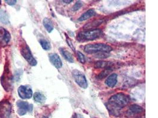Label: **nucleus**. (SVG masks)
I'll use <instances>...</instances> for the list:
<instances>
[{
  "label": "nucleus",
  "mask_w": 158,
  "mask_h": 118,
  "mask_svg": "<svg viewBox=\"0 0 158 118\" xmlns=\"http://www.w3.org/2000/svg\"><path fill=\"white\" fill-rule=\"evenodd\" d=\"M143 111V108L137 105V104H133L130 106L128 110L129 113L130 114H138Z\"/></svg>",
  "instance_id": "nucleus-16"
},
{
  "label": "nucleus",
  "mask_w": 158,
  "mask_h": 118,
  "mask_svg": "<svg viewBox=\"0 0 158 118\" xmlns=\"http://www.w3.org/2000/svg\"><path fill=\"white\" fill-rule=\"evenodd\" d=\"M62 2H65L66 4H69V3L73 2V1L72 0H71V1H65V0H64V1H62Z\"/></svg>",
  "instance_id": "nucleus-27"
},
{
  "label": "nucleus",
  "mask_w": 158,
  "mask_h": 118,
  "mask_svg": "<svg viewBox=\"0 0 158 118\" xmlns=\"http://www.w3.org/2000/svg\"><path fill=\"white\" fill-rule=\"evenodd\" d=\"M60 52L61 54L65 58L66 60H67L69 63H73L74 62L72 54L69 51L66 50V49H64V48H60Z\"/></svg>",
  "instance_id": "nucleus-14"
},
{
  "label": "nucleus",
  "mask_w": 158,
  "mask_h": 118,
  "mask_svg": "<svg viewBox=\"0 0 158 118\" xmlns=\"http://www.w3.org/2000/svg\"><path fill=\"white\" fill-rule=\"evenodd\" d=\"M43 26L48 33H51L54 29L52 22L49 18H44L43 20Z\"/></svg>",
  "instance_id": "nucleus-15"
},
{
  "label": "nucleus",
  "mask_w": 158,
  "mask_h": 118,
  "mask_svg": "<svg viewBox=\"0 0 158 118\" xmlns=\"http://www.w3.org/2000/svg\"><path fill=\"white\" fill-rule=\"evenodd\" d=\"M72 74L74 81L81 88H88V81L84 74L78 70H73L72 72Z\"/></svg>",
  "instance_id": "nucleus-4"
},
{
  "label": "nucleus",
  "mask_w": 158,
  "mask_h": 118,
  "mask_svg": "<svg viewBox=\"0 0 158 118\" xmlns=\"http://www.w3.org/2000/svg\"><path fill=\"white\" fill-rule=\"evenodd\" d=\"M49 59L51 64L56 69H59L62 67V61L58 54L50 53L49 55Z\"/></svg>",
  "instance_id": "nucleus-10"
},
{
  "label": "nucleus",
  "mask_w": 158,
  "mask_h": 118,
  "mask_svg": "<svg viewBox=\"0 0 158 118\" xmlns=\"http://www.w3.org/2000/svg\"><path fill=\"white\" fill-rule=\"evenodd\" d=\"M20 53L22 54V56L28 62V63L30 66H35L37 65V62L36 59L33 57V56L32 55L30 49L27 44L22 47L20 50Z\"/></svg>",
  "instance_id": "nucleus-5"
},
{
  "label": "nucleus",
  "mask_w": 158,
  "mask_h": 118,
  "mask_svg": "<svg viewBox=\"0 0 158 118\" xmlns=\"http://www.w3.org/2000/svg\"><path fill=\"white\" fill-rule=\"evenodd\" d=\"M0 22L7 24L9 22V17L7 12L3 10H0Z\"/></svg>",
  "instance_id": "nucleus-18"
},
{
  "label": "nucleus",
  "mask_w": 158,
  "mask_h": 118,
  "mask_svg": "<svg viewBox=\"0 0 158 118\" xmlns=\"http://www.w3.org/2000/svg\"><path fill=\"white\" fill-rule=\"evenodd\" d=\"M111 72V70H108V69H105L104 71H102V72H101L100 73L98 74V77L100 79H102L105 77H106L108 75V74L110 73Z\"/></svg>",
  "instance_id": "nucleus-22"
},
{
  "label": "nucleus",
  "mask_w": 158,
  "mask_h": 118,
  "mask_svg": "<svg viewBox=\"0 0 158 118\" xmlns=\"http://www.w3.org/2000/svg\"><path fill=\"white\" fill-rule=\"evenodd\" d=\"M18 94L23 99H29L33 96V90L28 86L22 85L18 88Z\"/></svg>",
  "instance_id": "nucleus-8"
},
{
  "label": "nucleus",
  "mask_w": 158,
  "mask_h": 118,
  "mask_svg": "<svg viewBox=\"0 0 158 118\" xmlns=\"http://www.w3.org/2000/svg\"><path fill=\"white\" fill-rule=\"evenodd\" d=\"M96 15V13L94 11V9H89L87 10L85 13H84L82 14L79 17V18L78 19V22H82Z\"/></svg>",
  "instance_id": "nucleus-13"
},
{
  "label": "nucleus",
  "mask_w": 158,
  "mask_h": 118,
  "mask_svg": "<svg viewBox=\"0 0 158 118\" xmlns=\"http://www.w3.org/2000/svg\"><path fill=\"white\" fill-rule=\"evenodd\" d=\"M33 99L35 102L40 103H44L46 100L45 96L40 92H36L33 95Z\"/></svg>",
  "instance_id": "nucleus-17"
},
{
  "label": "nucleus",
  "mask_w": 158,
  "mask_h": 118,
  "mask_svg": "<svg viewBox=\"0 0 158 118\" xmlns=\"http://www.w3.org/2000/svg\"><path fill=\"white\" fill-rule=\"evenodd\" d=\"M17 106V113L20 116H23L27 112H30L33 110V104L27 102L19 100L16 103Z\"/></svg>",
  "instance_id": "nucleus-6"
},
{
  "label": "nucleus",
  "mask_w": 158,
  "mask_h": 118,
  "mask_svg": "<svg viewBox=\"0 0 158 118\" xmlns=\"http://www.w3.org/2000/svg\"><path fill=\"white\" fill-rule=\"evenodd\" d=\"M77 56H78V58L79 61L81 63L84 64V63H85L86 60H85V56L81 52H79V51L77 52Z\"/></svg>",
  "instance_id": "nucleus-24"
},
{
  "label": "nucleus",
  "mask_w": 158,
  "mask_h": 118,
  "mask_svg": "<svg viewBox=\"0 0 158 118\" xmlns=\"http://www.w3.org/2000/svg\"><path fill=\"white\" fill-rule=\"evenodd\" d=\"M130 102V97L129 95L123 93H118L109 99L107 108L111 115L114 116H118L120 114L122 109Z\"/></svg>",
  "instance_id": "nucleus-1"
},
{
  "label": "nucleus",
  "mask_w": 158,
  "mask_h": 118,
  "mask_svg": "<svg viewBox=\"0 0 158 118\" xmlns=\"http://www.w3.org/2000/svg\"><path fill=\"white\" fill-rule=\"evenodd\" d=\"M11 40V34L7 30L0 27V45L5 46Z\"/></svg>",
  "instance_id": "nucleus-9"
},
{
  "label": "nucleus",
  "mask_w": 158,
  "mask_h": 118,
  "mask_svg": "<svg viewBox=\"0 0 158 118\" xmlns=\"http://www.w3.org/2000/svg\"><path fill=\"white\" fill-rule=\"evenodd\" d=\"M95 54V56L98 59H106L110 56V53H106V52H101Z\"/></svg>",
  "instance_id": "nucleus-21"
},
{
  "label": "nucleus",
  "mask_w": 158,
  "mask_h": 118,
  "mask_svg": "<svg viewBox=\"0 0 158 118\" xmlns=\"http://www.w3.org/2000/svg\"><path fill=\"white\" fill-rule=\"evenodd\" d=\"M5 2L8 4V5H10V6H14L15 5V4H16V2H17V1H15V0H10V1H8V0H6L5 1Z\"/></svg>",
  "instance_id": "nucleus-26"
},
{
  "label": "nucleus",
  "mask_w": 158,
  "mask_h": 118,
  "mask_svg": "<svg viewBox=\"0 0 158 118\" xmlns=\"http://www.w3.org/2000/svg\"><path fill=\"white\" fill-rule=\"evenodd\" d=\"M114 63L111 61L100 60L97 61L94 64V67L95 69H105L110 70H113L114 68Z\"/></svg>",
  "instance_id": "nucleus-11"
},
{
  "label": "nucleus",
  "mask_w": 158,
  "mask_h": 118,
  "mask_svg": "<svg viewBox=\"0 0 158 118\" xmlns=\"http://www.w3.org/2000/svg\"><path fill=\"white\" fill-rule=\"evenodd\" d=\"M76 118H84L82 116H81V115H79V114H78V115H77V116H76Z\"/></svg>",
  "instance_id": "nucleus-28"
},
{
  "label": "nucleus",
  "mask_w": 158,
  "mask_h": 118,
  "mask_svg": "<svg viewBox=\"0 0 158 118\" xmlns=\"http://www.w3.org/2000/svg\"><path fill=\"white\" fill-rule=\"evenodd\" d=\"M102 35V31L100 29L90 30L79 32L77 35V40L80 42L93 41L99 38Z\"/></svg>",
  "instance_id": "nucleus-2"
},
{
  "label": "nucleus",
  "mask_w": 158,
  "mask_h": 118,
  "mask_svg": "<svg viewBox=\"0 0 158 118\" xmlns=\"http://www.w3.org/2000/svg\"><path fill=\"white\" fill-rule=\"evenodd\" d=\"M66 41H67V43L69 45V47L72 49L73 51H75V48H74V47H73V44L72 43L71 40L69 38H66Z\"/></svg>",
  "instance_id": "nucleus-25"
},
{
  "label": "nucleus",
  "mask_w": 158,
  "mask_h": 118,
  "mask_svg": "<svg viewBox=\"0 0 158 118\" xmlns=\"http://www.w3.org/2000/svg\"><path fill=\"white\" fill-rule=\"evenodd\" d=\"M102 22H103L102 20H97L96 21H94L92 22H89V23L86 24V25H85L84 29H91L95 28L96 27H98V26H100Z\"/></svg>",
  "instance_id": "nucleus-19"
},
{
  "label": "nucleus",
  "mask_w": 158,
  "mask_h": 118,
  "mask_svg": "<svg viewBox=\"0 0 158 118\" xmlns=\"http://www.w3.org/2000/svg\"><path fill=\"white\" fill-rule=\"evenodd\" d=\"M1 1H0V5H1Z\"/></svg>",
  "instance_id": "nucleus-29"
},
{
  "label": "nucleus",
  "mask_w": 158,
  "mask_h": 118,
  "mask_svg": "<svg viewBox=\"0 0 158 118\" xmlns=\"http://www.w3.org/2000/svg\"><path fill=\"white\" fill-rule=\"evenodd\" d=\"M117 77L118 75L117 74H111L106 79L105 81V84L109 88H114L117 83Z\"/></svg>",
  "instance_id": "nucleus-12"
},
{
  "label": "nucleus",
  "mask_w": 158,
  "mask_h": 118,
  "mask_svg": "<svg viewBox=\"0 0 158 118\" xmlns=\"http://www.w3.org/2000/svg\"><path fill=\"white\" fill-rule=\"evenodd\" d=\"M82 6H83V3L81 1H77L76 3L74 4V6L72 7V11H78L82 7Z\"/></svg>",
  "instance_id": "nucleus-23"
},
{
  "label": "nucleus",
  "mask_w": 158,
  "mask_h": 118,
  "mask_svg": "<svg viewBox=\"0 0 158 118\" xmlns=\"http://www.w3.org/2000/svg\"><path fill=\"white\" fill-rule=\"evenodd\" d=\"M40 44L41 45L42 47L44 50H49L51 48V45L50 42L45 39H40L39 40Z\"/></svg>",
  "instance_id": "nucleus-20"
},
{
  "label": "nucleus",
  "mask_w": 158,
  "mask_h": 118,
  "mask_svg": "<svg viewBox=\"0 0 158 118\" xmlns=\"http://www.w3.org/2000/svg\"><path fill=\"white\" fill-rule=\"evenodd\" d=\"M112 50L113 49L111 46L104 43L87 44L84 47V52L89 54H97L101 52L110 53L112 51Z\"/></svg>",
  "instance_id": "nucleus-3"
},
{
  "label": "nucleus",
  "mask_w": 158,
  "mask_h": 118,
  "mask_svg": "<svg viewBox=\"0 0 158 118\" xmlns=\"http://www.w3.org/2000/svg\"><path fill=\"white\" fill-rule=\"evenodd\" d=\"M11 105L10 103L4 100L0 102V117L1 118H8L11 115Z\"/></svg>",
  "instance_id": "nucleus-7"
}]
</instances>
